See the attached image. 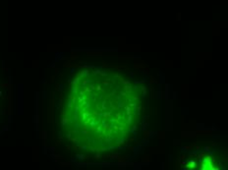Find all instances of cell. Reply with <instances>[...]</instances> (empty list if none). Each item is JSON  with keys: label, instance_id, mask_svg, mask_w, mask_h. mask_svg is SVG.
Returning <instances> with one entry per match:
<instances>
[{"label": "cell", "instance_id": "6da1fadb", "mask_svg": "<svg viewBox=\"0 0 228 170\" xmlns=\"http://www.w3.org/2000/svg\"><path fill=\"white\" fill-rule=\"evenodd\" d=\"M63 135L77 148L106 152L125 144L142 113L138 86L117 72H80L66 94L62 109Z\"/></svg>", "mask_w": 228, "mask_h": 170}]
</instances>
